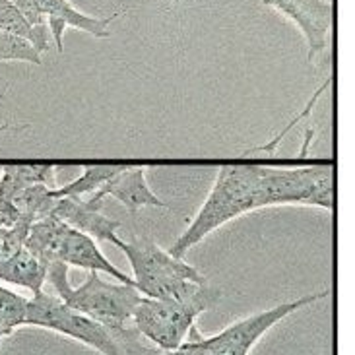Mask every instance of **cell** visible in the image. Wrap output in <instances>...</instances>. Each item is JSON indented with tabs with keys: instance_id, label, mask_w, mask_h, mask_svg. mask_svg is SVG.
Segmentation results:
<instances>
[{
	"instance_id": "4",
	"label": "cell",
	"mask_w": 355,
	"mask_h": 355,
	"mask_svg": "<svg viewBox=\"0 0 355 355\" xmlns=\"http://www.w3.org/2000/svg\"><path fill=\"white\" fill-rule=\"evenodd\" d=\"M121 250L132 266V282L142 297L184 299L208 284L204 274L162 249L152 237L123 241Z\"/></svg>"
},
{
	"instance_id": "15",
	"label": "cell",
	"mask_w": 355,
	"mask_h": 355,
	"mask_svg": "<svg viewBox=\"0 0 355 355\" xmlns=\"http://www.w3.org/2000/svg\"><path fill=\"white\" fill-rule=\"evenodd\" d=\"M121 169H123V165H87L80 173V177H76L72 182L55 187V194L57 196H82V198L86 194L92 196Z\"/></svg>"
},
{
	"instance_id": "21",
	"label": "cell",
	"mask_w": 355,
	"mask_h": 355,
	"mask_svg": "<svg viewBox=\"0 0 355 355\" xmlns=\"http://www.w3.org/2000/svg\"><path fill=\"white\" fill-rule=\"evenodd\" d=\"M0 175H2V165H0Z\"/></svg>"
},
{
	"instance_id": "20",
	"label": "cell",
	"mask_w": 355,
	"mask_h": 355,
	"mask_svg": "<svg viewBox=\"0 0 355 355\" xmlns=\"http://www.w3.org/2000/svg\"><path fill=\"white\" fill-rule=\"evenodd\" d=\"M12 128H26V125L21 126H14V125H0V132H4V130H12Z\"/></svg>"
},
{
	"instance_id": "23",
	"label": "cell",
	"mask_w": 355,
	"mask_h": 355,
	"mask_svg": "<svg viewBox=\"0 0 355 355\" xmlns=\"http://www.w3.org/2000/svg\"><path fill=\"white\" fill-rule=\"evenodd\" d=\"M0 230H2V227H0Z\"/></svg>"
},
{
	"instance_id": "9",
	"label": "cell",
	"mask_w": 355,
	"mask_h": 355,
	"mask_svg": "<svg viewBox=\"0 0 355 355\" xmlns=\"http://www.w3.org/2000/svg\"><path fill=\"white\" fill-rule=\"evenodd\" d=\"M101 204L103 202H96L92 198L84 200L82 196H57L49 218H57L72 225L74 230L89 235L92 239L105 241V243L115 245L116 249H121L123 239L116 235L121 221L103 216Z\"/></svg>"
},
{
	"instance_id": "5",
	"label": "cell",
	"mask_w": 355,
	"mask_h": 355,
	"mask_svg": "<svg viewBox=\"0 0 355 355\" xmlns=\"http://www.w3.org/2000/svg\"><path fill=\"white\" fill-rule=\"evenodd\" d=\"M221 299L218 288L202 286L194 295L184 299L142 297L132 315V327L140 336L148 338L157 349L173 352L189 336L196 318L214 309Z\"/></svg>"
},
{
	"instance_id": "18",
	"label": "cell",
	"mask_w": 355,
	"mask_h": 355,
	"mask_svg": "<svg viewBox=\"0 0 355 355\" xmlns=\"http://www.w3.org/2000/svg\"><path fill=\"white\" fill-rule=\"evenodd\" d=\"M330 82H332V78H327V82H324L322 86L318 87L317 92L313 94V97L309 99V103H307V105H305V109H303V111H301V113H299V115L295 116V119H293V121H291V123H289V125L286 126V128H284V130H282V132H279V135L276 136V138H274L272 142H268V144H264V146H260V148H254V150H250V152H247V154H245V155H249V157H250V155H257V154H266V155L274 154V150H276V146H278L279 142L284 140V136L288 135L289 130H291L293 126L297 125V123H301V121H303L305 116L311 115V111H313V107L317 105V101H318V99H320V96H322V94L327 92L328 86H330Z\"/></svg>"
},
{
	"instance_id": "10",
	"label": "cell",
	"mask_w": 355,
	"mask_h": 355,
	"mask_svg": "<svg viewBox=\"0 0 355 355\" xmlns=\"http://www.w3.org/2000/svg\"><path fill=\"white\" fill-rule=\"evenodd\" d=\"M41 2H43L45 18H47V28L51 31V37L55 41V47H57L58 55L64 51L62 37H64L67 28L86 31V33L94 35L96 39H107L111 35L109 24L115 21L125 12V10H119L115 14H111V16L101 19L80 12L74 4H70V0H41Z\"/></svg>"
},
{
	"instance_id": "8",
	"label": "cell",
	"mask_w": 355,
	"mask_h": 355,
	"mask_svg": "<svg viewBox=\"0 0 355 355\" xmlns=\"http://www.w3.org/2000/svg\"><path fill=\"white\" fill-rule=\"evenodd\" d=\"M262 4L276 8L289 18L303 33L307 41V60L320 55L328 43L332 28V4L327 0H262Z\"/></svg>"
},
{
	"instance_id": "12",
	"label": "cell",
	"mask_w": 355,
	"mask_h": 355,
	"mask_svg": "<svg viewBox=\"0 0 355 355\" xmlns=\"http://www.w3.org/2000/svg\"><path fill=\"white\" fill-rule=\"evenodd\" d=\"M47 264L35 259L26 247L16 252L14 257L0 260V282H6L10 286L28 288L33 295L43 291L47 282Z\"/></svg>"
},
{
	"instance_id": "22",
	"label": "cell",
	"mask_w": 355,
	"mask_h": 355,
	"mask_svg": "<svg viewBox=\"0 0 355 355\" xmlns=\"http://www.w3.org/2000/svg\"><path fill=\"white\" fill-rule=\"evenodd\" d=\"M177 2H179V0H173V4H177Z\"/></svg>"
},
{
	"instance_id": "2",
	"label": "cell",
	"mask_w": 355,
	"mask_h": 355,
	"mask_svg": "<svg viewBox=\"0 0 355 355\" xmlns=\"http://www.w3.org/2000/svg\"><path fill=\"white\" fill-rule=\"evenodd\" d=\"M47 282L55 288L57 297L68 307L86 315L92 320L103 324L113 332L125 334L132 330V315L140 303V291L130 284H111L97 272H89L87 279L72 288L68 279V266L62 262H51L47 270Z\"/></svg>"
},
{
	"instance_id": "19",
	"label": "cell",
	"mask_w": 355,
	"mask_h": 355,
	"mask_svg": "<svg viewBox=\"0 0 355 355\" xmlns=\"http://www.w3.org/2000/svg\"><path fill=\"white\" fill-rule=\"evenodd\" d=\"M16 4V8L24 14V18L28 19L31 26H43L47 24L45 12H43V2L41 0H12Z\"/></svg>"
},
{
	"instance_id": "7",
	"label": "cell",
	"mask_w": 355,
	"mask_h": 355,
	"mask_svg": "<svg viewBox=\"0 0 355 355\" xmlns=\"http://www.w3.org/2000/svg\"><path fill=\"white\" fill-rule=\"evenodd\" d=\"M330 295V291L324 289L320 293L305 295L295 301H286L276 307L262 311L257 315H250L247 318H241L233 322L231 327L221 330L216 336H202L196 324L189 330V336L181 346L173 352H165V355H249L260 338L268 332L270 328L276 327L284 318L293 315L299 309L307 307L315 301H320Z\"/></svg>"
},
{
	"instance_id": "6",
	"label": "cell",
	"mask_w": 355,
	"mask_h": 355,
	"mask_svg": "<svg viewBox=\"0 0 355 355\" xmlns=\"http://www.w3.org/2000/svg\"><path fill=\"white\" fill-rule=\"evenodd\" d=\"M24 247L47 266L51 262H62L67 266H76L87 272H101L121 284L135 286L132 276L125 274L105 259V254L97 247L96 239L57 218L35 221L29 227Z\"/></svg>"
},
{
	"instance_id": "16",
	"label": "cell",
	"mask_w": 355,
	"mask_h": 355,
	"mask_svg": "<svg viewBox=\"0 0 355 355\" xmlns=\"http://www.w3.org/2000/svg\"><path fill=\"white\" fill-rule=\"evenodd\" d=\"M26 311L28 299L0 286V344L4 338L12 336L19 327H26Z\"/></svg>"
},
{
	"instance_id": "1",
	"label": "cell",
	"mask_w": 355,
	"mask_h": 355,
	"mask_svg": "<svg viewBox=\"0 0 355 355\" xmlns=\"http://www.w3.org/2000/svg\"><path fill=\"white\" fill-rule=\"evenodd\" d=\"M270 206L334 208V169L330 165L279 169L264 165H223L208 198L169 252L177 259L227 221Z\"/></svg>"
},
{
	"instance_id": "17",
	"label": "cell",
	"mask_w": 355,
	"mask_h": 355,
	"mask_svg": "<svg viewBox=\"0 0 355 355\" xmlns=\"http://www.w3.org/2000/svg\"><path fill=\"white\" fill-rule=\"evenodd\" d=\"M8 60L41 64V53L26 39L0 29V62H8Z\"/></svg>"
},
{
	"instance_id": "11",
	"label": "cell",
	"mask_w": 355,
	"mask_h": 355,
	"mask_svg": "<svg viewBox=\"0 0 355 355\" xmlns=\"http://www.w3.org/2000/svg\"><path fill=\"white\" fill-rule=\"evenodd\" d=\"M105 196L116 198L130 214H136L140 208H164V210L169 208L150 189L148 179H146V167H126V165H123V169L115 177H111L99 191L94 192L87 198L103 202Z\"/></svg>"
},
{
	"instance_id": "13",
	"label": "cell",
	"mask_w": 355,
	"mask_h": 355,
	"mask_svg": "<svg viewBox=\"0 0 355 355\" xmlns=\"http://www.w3.org/2000/svg\"><path fill=\"white\" fill-rule=\"evenodd\" d=\"M57 165H6L0 175V196H10L14 192L28 189L31 184H47L53 187L57 179Z\"/></svg>"
},
{
	"instance_id": "14",
	"label": "cell",
	"mask_w": 355,
	"mask_h": 355,
	"mask_svg": "<svg viewBox=\"0 0 355 355\" xmlns=\"http://www.w3.org/2000/svg\"><path fill=\"white\" fill-rule=\"evenodd\" d=\"M0 29L29 41L41 55L51 49L53 37H51L47 24L31 26L12 0H0Z\"/></svg>"
},
{
	"instance_id": "3",
	"label": "cell",
	"mask_w": 355,
	"mask_h": 355,
	"mask_svg": "<svg viewBox=\"0 0 355 355\" xmlns=\"http://www.w3.org/2000/svg\"><path fill=\"white\" fill-rule=\"evenodd\" d=\"M26 327L55 330L58 334H64L94 347L103 355H154L144 346H140L138 342L140 334L136 332V328L125 334L113 332L86 315L70 309L57 295H51L45 291H39L33 297L28 299Z\"/></svg>"
}]
</instances>
